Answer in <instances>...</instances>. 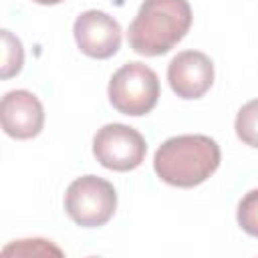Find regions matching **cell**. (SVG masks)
Wrapping results in <instances>:
<instances>
[{
    "label": "cell",
    "mask_w": 258,
    "mask_h": 258,
    "mask_svg": "<svg viewBox=\"0 0 258 258\" xmlns=\"http://www.w3.org/2000/svg\"><path fill=\"white\" fill-rule=\"evenodd\" d=\"M2 79H10L14 75L20 73L22 62H24V50L20 40L10 32V30H2Z\"/></svg>",
    "instance_id": "obj_10"
},
{
    "label": "cell",
    "mask_w": 258,
    "mask_h": 258,
    "mask_svg": "<svg viewBox=\"0 0 258 258\" xmlns=\"http://www.w3.org/2000/svg\"><path fill=\"white\" fill-rule=\"evenodd\" d=\"M93 153L107 169L131 171L143 163L147 143L137 129L123 123H109L95 133Z\"/></svg>",
    "instance_id": "obj_5"
},
{
    "label": "cell",
    "mask_w": 258,
    "mask_h": 258,
    "mask_svg": "<svg viewBox=\"0 0 258 258\" xmlns=\"http://www.w3.org/2000/svg\"><path fill=\"white\" fill-rule=\"evenodd\" d=\"M167 81L179 99H200L214 83V62L200 50H181L167 67Z\"/></svg>",
    "instance_id": "obj_7"
},
{
    "label": "cell",
    "mask_w": 258,
    "mask_h": 258,
    "mask_svg": "<svg viewBox=\"0 0 258 258\" xmlns=\"http://www.w3.org/2000/svg\"><path fill=\"white\" fill-rule=\"evenodd\" d=\"M36 4H42V6H54V4H60L62 0H32Z\"/></svg>",
    "instance_id": "obj_13"
},
{
    "label": "cell",
    "mask_w": 258,
    "mask_h": 258,
    "mask_svg": "<svg viewBox=\"0 0 258 258\" xmlns=\"http://www.w3.org/2000/svg\"><path fill=\"white\" fill-rule=\"evenodd\" d=\"M191 26L187 0H145L129 24V46L143 56L169 52Z\"/></svg>",
    "instance_id": "obj_1"
},
{
    "label": "cell",
    "mask_w": 258,
    "mask_h": 258,
    "mask_svg": "<svg viewBox=\"0 0 258 258\" xmlns=\"http://www.w3.org/2000/svg\"><path fill=\"white\" fill-rule=\"evenodd\" d=\"M159 99V79L143 62H127L109 81V101L113 109L129 117L149 113Z\"/></svg>",
    "instance_id": "obj_4"
},
{
    "label": "cell",
    "mask_w": 258,
    "mask_h": 258,
    "mask_svg": "<svg viewBox=\"0 0 258 258\" xmlns=\"http://www.w3.org/2000/svg\"><path fill=\"white\" fill-rule=\"evenodd\" d=\"M0 119L6 135L14 139H32L42 131L44 109L34 93L16 89L2 97Z\"/></svg>",
    "instance_id": "obj_8"
},
{
    "label": "cell",
    "mask_w": 258,
    "mask_h": 258,
    "mask_svg": "<svg viewBox=\"0 0 258 258\" xmlns=\"http://www.w3.org/2000/svg\"><path fill=\"white\" fill-rule=\"evenodd\" d=\"M236 218H238V226L246 234L258 238V189H250L240 200Z\"/></svg>",
    "instance_id": "obj_11"
},
{
    "label": "cell",
    "mask_w": 258,
    "mask_h": 258,
    "mask_svg": "<svg viewBox=\"0 0 258 258\" xmlns=\"http://www.w3.org/2000/svg\"><path fill=\"white\" fill-rule=\"evenodd\" d=\"M220 145L208 135H177L163 141L153 157L157 177L175 187L204 183L220 165Z\"/></svg>",
    "instance_id": "obj_2"
},
{
    "label": "cell",
    "mask_w": 258,
    "mask_h": 258,
    "mask_svg": "<svg viewBox=\"0 0 258 258\" xmlns=\"http://www.w3.org/2000/svg\"><path fill=\"white\" fill-rule=\"evenodd\" d=\"M117 208V191L111 181L99 175L77 177L64 194V210L81 228L105 226Z\"/></svg>",
    "instance_id": "obj_3"
},
{
    "label": "cell",
    "mask_w": 258,
    "mask_h": 258,
    "mask_svg": "<svg viewBox=\"0 0 258 258\" xmlns=\"http://www.w3.org/2000/svg\"><path fill=\"white\" fill-rule=\"evenodd\" d=\"M12 252H16V254H60V250L56 246H52V244H48L46 240H40V238H36V240H18V242H14V244H10L2 250V254H12Z\"/></svg>",
    "instance_id": "obj_12"
},
{
    "label": "cell",
    "mask_w": 258,
    "mask_h": 258,
    "mask_svg": "<svg viewBox=\"0 0 258 258\" xmlns=\"http://www.w3.org/2000/svg\"><path fill=\"white\" fill-rule=\"evenodd\" d=\"M73 34L81 52L91 58H109L121 46V26L103 10H87L79 14Z\"/></svg>",
    "instance_id": "obj_6"
},
{
    "label": "cell",
    "mask_w": 258,
    "mask_h": 258,
    "mask_svg": "<svg viewBox=\"0 0 258 258\" xmlns=\"http://www.w3.org/2000/svg\"><path fill=\"white\" fill-rule=\"evenodd\" d=\"M234 129L244 145L258 149V99H252L240 107L234 121Z\"/></svg>",
    "instance_id": "obj_9"
}]
</instances>
